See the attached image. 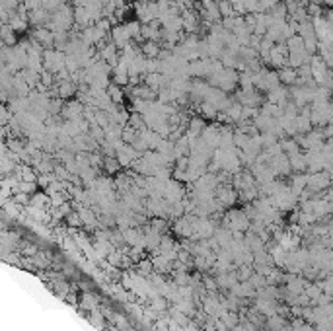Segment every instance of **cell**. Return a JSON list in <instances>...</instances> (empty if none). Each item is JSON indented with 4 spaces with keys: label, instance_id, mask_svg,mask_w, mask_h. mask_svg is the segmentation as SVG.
I'll return each mask as SVG.
<instances>
[{
    "label": "cell",
    "instance_id": "obj_1",
    "mask_svg": "<svg viewBox=\"0 0 333 331\" xmlns=\"http://www.w3.org/2000/svg\"><path fill=\"white\" fill-rule=\"evenodd\" d=\"M277 76H279V82H283V84H294L298 80L296 68H291V66H283Z\"/></svg>",
    "mask_w": 333,
    "mask_h": 331
},
{
    "label": "cell",
    "instance_id": "obj_3",
    "mask_svg": "<svg viewBox=\"0 0 333 331\" xmlns=\"http://www.w3.org/2000/svg\"><path fill=\"white\" fill-rule=\"evenodd\" d=\"M61 94H63V96H72V94H74V84H72V82H65L63 88H61Z\"/></svg>",
    "mask_w": 333,
    "mask_h": 331
},
{
    "label": "cell",
    "instance_id": "obj_2",
    "mask_svg": "<svg viewBox=\"0 0 333 331\" xmlns=\"http://www.w3.org/2000/svg\"><path fill=\"white\" fill-rule=\"evenodd\" d=\"M160 43L158 41H146V43H142V53L148 57V59H158V55H160Z\"/></svg>",
    "mask_w": 333,
    "mask_h": 331
}]
</instances>
